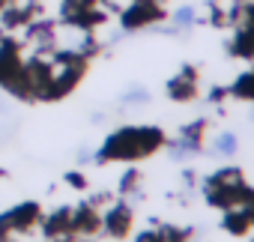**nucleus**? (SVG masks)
Instances as JSON below:
<instances>
[{
	"label": "nucleus",
	"mask_w": 254,
	"mask_h": 242,
	"mask_svg": "<svg viewBox=\"0 0 254 242\" xmlns=\"http://www.w3.org/2000/svg\"><path fill=\"white\" fill-rule=\"evenodd\" d=\"M174 21H177L180 27H186V24H191V21H194V9H189V6H186V9H180V12L174 15Z\"/></svg>",
	"instance_id": "nucleus-1"
}]
</instances>
